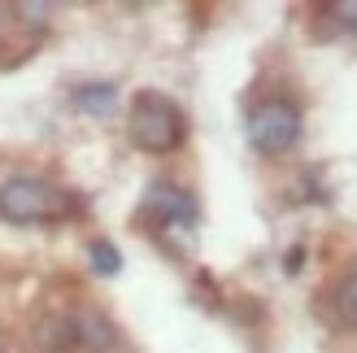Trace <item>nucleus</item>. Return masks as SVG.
<instances>
[{"instance_id": "423d86ee", "label": "nucleus", "mask_w": 357, "mask_h": 353, "mask_svg": "<svg viewBox=\"0 0 357 353\" xmlns=\"http://www.w3.org/2000/svg\"><path fill=\"white\" fill-rule=\"evenodd\" d=\"M75 340L87 353H109L118 345V331H114V323L105 319L100 310H79L75 314Z\"/></svg>"}, {"instance_id": "0eeeda50", "label": "nucleus", "mask_w": 357, "mask_h": 353, "mask_svg": "<svg viewBox=\"0 0 357 353\" xmlns=\"http://www.w3.org/2000/svg\"><path fill=\"white\" fill-rule=\"evenodd\" d=\"M331 306H335V319L340 323H349V327H357V266L335 284V292H331Z\"/></svg>"}, {"instance_id": "1a4fd4ad", "label": "nucleus", "mask_w": 357, "mask_h": 353, "mask_svg": "<svg viewBox=\"0 0 357 353\" xmlns=\"http://www.w3.org/2000/svg\"><path fill=\"white\" fill-rule=\"evenodd\" d=\"M87 253H92V271L96 275H118L122 257H118V249H114L109 240H92V249H87Z\"/></svg>"}, {"instance_id": "7ed1b4c3", "label": "nucleus", "mask_w": 357, "mask_h": 353, "mask_svg": "<svg viewBox=\"0 0 357 353\" xmlns=\"http://www.w3.org/2000/svg\"><path fill=\"white\" fill-rule=\"evenodd\" d=\"M248 140H253V149L266 153V157L288 153L301 140V110L292 100H283V96L261 100L257 110L248 114Z\"/></svg>"}, {"instance_id": "9b49d317", "label": "nucleus", "mask_w": 357, "mask_h": 353, "mask_svg": "<svg viewBox=\"0 0 357 353\" xmlns=\"http://www.w3.org/2000/svg\"><path fill=\"white\" fill-rule=\"evenodd\" d=\"M5 22H9V5H0V31H5Z\"/></svg>"}, {"instance_id": "9d476101", "label": "nucleus", "mask_w": 357, "mask_h": 353, "mask_svg": "<svg viewBox=\"0 0 357 353\" xmlns=\"http://www.w3.org/2000/svg\"><path fill=\"white\" fill-rule=\"evenodd\" d=\"M340 27H349V31H357V0H335V5L327 9Z\"/></svg>"}, {"instance_id": "f257e3e1", "label": "nucleus", "mask_w": 357, "mask_h": 353, "mask_svg": "<svg viewBox=\"0 0 357 353\" xmlns=\"http://www.w3.org/2000/svg\"><path fill=\"white\" fill-rule=\"evenodd\" d=\"M75 214V201L70 192L40 179V174H13L9 183H0V218L5 223H52V218H66Z\"/></svg>"}, {"instance_id": "20e7f679", "label": "nucleus", "mask_w": 357, "mask_h": 353, "mask_svg": "<svg viewBox=\"0 0 357 353\" xmlns=\"http://www.w3.org/2000/svg\"><path fill=\"white\" fill-rule=\"evenodd\" d=\"M144 218H153L157 227H174V232H192L196 227V197L178 183H153L144 197Z\"/></svg>"}, {"instance_id": "f8f14e48", "label": "nucleus", "mask_w": 357, "mask_h": 353, "mask_svg": "<svg viewBox=\"0 0 357 353\" xmlns=\"http://www.w3.org/2000/svg\"><path fill=\"white\" fill-rule=\"evenodd\" d=\"M0 353H5V336H0Z\"/></svg>"}, {"instance_id": "f03ea898", "label": "nucleus", "mask_w": 357, "mask_h": 353, "mask_svg": "<svg viewBox=\"0 0 357 353\" xmlns=\"http://www.w3.org/2000/svg\"><path fill=\"white\" fill-rule=\"evenodd\" d=\"M127 135L135 149L144 153H170L183 144L188 135V122H183V110L162 96V92H139L131 100V114H127Z\"/></svg>"}, {"instance_id": "6e6552de", "label": "nucleus", "mask_w": 357, "mask_h": 353, "mask_svg": "<svg viewBox=\"0 0 357 353\" xmlns=\"http://www.w3.org/2000/svg\"><path fill=\"white\" fill-rule=\"evenodd\" d=\"M114 100H118L114 83H87L83 92H79V105H83L87 114H109V110H114Z\"/></svg>"}, {"instance_id": "39448f33", "label": "nucleus", "mask_w": 357, "mask_h": 353, "mask_svg": "<svg viewBox=\"0 0 357 353\" xmlns=\"http://www.w3.org/2000/svg\"><path fill=\"white\" fill-rule=\"evenodd\" d=\"M35 345H40V353H70L79 349L75 340V314H61V310H48L35 319Z\"/></svg>"}]
</instances>
